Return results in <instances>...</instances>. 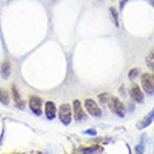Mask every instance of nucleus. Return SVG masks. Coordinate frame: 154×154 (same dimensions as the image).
Here are the masks:
<instances>
[{
    "label": "nucleus",
    "mask_w": 154,
    "mask_h": 154,
    "mask_svg": "<svg viewBox=\"0 0 154 154\" xmlns=\"http://www.w3.org/2000/svg\"><path fill=\"white\" fill-rule=\"evenodd\" d=\"M57 114H59V121L63 125H70L72 118H73V109L70 104H62L57 109Z\"/></svg>",
    "instance_id": "f257e3e1"
},
{
    "label": "nucleus",
    "mask_w": 154,
    "mask_h": 154,
    "mask_svg": "<svg viewBox=\"0 0 154 154\" xmlns=\"http://www.w3.org/2000/svg\"><path fill=\"white\" fill-rule=\"evenodd\" d=\"M108 105H109L111 111L114 112L116 116L119 118H123L126 115V108L123 105V102L119 100L118 97H111L109 101H108Z\"/></svg>",
    "instance_id": "f03ea898"
},
{
    "label": "nucleus",
    "mask_w": 154,
    "mask_h": 154,
    "mask_svg": "<svg viewBox=\"0 0 154 154\" xmlns=\"http://www.w3.org/2000/svg\"><path fill=\"white\" fill-rule=\"evenodd\" d=\"M84 106H85V111L88 112L91 116H94V118H101V115H102V111H101V108L98 106V104L94 100H91V98H87L84 101Z\"/></svg>",
    "instance_id": "7ed1b4c3"
},
{
    "label": "nucleus",
    "mask_w": 154,
    "mask_h": 154,
    "mask_svg": "<svg viewBox=\"0 0 154 154\" xmlns=\"http://www.w3.org/2000/svg\"><path fill=\"white\" fill-rule=\"evenodd\" d=\"M142 88L143 93H146L147 95H153L154 94V79L151 74L144 73L142 76Z\"/></svg>",
    "instance_id": "20e7f679"
},
{
    "label": "nucleus",
    "mask_w": 154,
    "mask_h": 154,
    "mask_svg": "<svg viewBox=\"0 0 154 154\" xmlns=\"http://www.w3.org/2000/svg\"><path fill=\"white\" fill-rule=\"evenodd\" d=\"M72 109H73V116L77 122H81L85 119V112L83 109V105L79 100H74L73 101V105H72Z\"/></svg>",
    "instance_id": "39448f33"
},
{
    "label": "nucleus",
    "mask_w": 154,
    "mask_h": 154,
    "mask_svg": "<svg viewBox=\"0 0 154 154\" xmlns=\"http://www.w3.org/2000/svg\"><path fill=\"white\" fill-rule=\"evenodd\" d=\"M29 108H31V111H32L37 116H39V115L42 114V100H41L39 97L32 95V97L29 98Z\"/></svg>",
    "instance_id": "423d86ee"
},
{
    "label": "nucleus",
    "mask_w": 154,
    "mask_h": 154,
    "mask_svg": "<svg viewBox=\"0 0 154 154\" xmlns=\"http://www.w3.org/2000/svg\"><path fill=\"white\" fill-rule=\"evenodd\" d=\"M130 98H132L134 102L142 104V102L144 101V93H143V90L140 88L139 85H133V87L130 88Z\"/></svg>",
    "instance_id": "0eeeda50"
},
{
    "label": "nucleus",
    "mask_w": 154,
    "mask_h": 154,
    "mask_svg": "<svg viewBox=\"0 0 154 154\" xmlns=\"http://www.w3.org/2000/svg\"><path fill=\"white\" fill-rule=\"evenodd\" d=\"M56 114H57V108H56V105H55V102H52V101L45 102V115H46V118H48L49 121L55 119Z\"/></svg>",
    "instance_id": "6e6552de"
},
{
    "label": "nucleus",
    "mask_w": 154,
    "mask_h": 154,
    "mask_svg": "<svg viewBox=\"0 0 154 154\" xmlns=\"http://www.w3.org/2000/svg\"><path fill=\"white\" fill-rule=\"evenodd\" d=\"M11 94H13V101L16 104V106L18 109H24L25 108V102L23 101V98H21L20 93H18V88H17L16 85H13L11 87Z\"/></svg>",
    "instance_id": "1a4fd4ad"
},
{
    "label": "nucleus",
    "mask_w": 154,
    "mask_h": 154,
    "mask_svg": "<svg viewBox=\"0 0 154 154\" xmlns=\"http://www.w3.org/2000/svg\"><path fill=\"white\" fill-rule=\"evenodd\" d=\"M153 121H154V108L150 111V114L146 115V116L137 123V129H144V128H147L149 125H151Z\"/></svg>",
    "instance_id": "9d476101"
},
{
    "label": "nucleus",
    "mask_w": 154,
    "mask_h": 154,
    "mask_svg": "<svg viewBox=\"0 0 154 154\" xmlns=\"http://www.w3.org/2000/svg\"><path fill=\"white\" fill-rule=\"evenodd\" d=\"M0 73H2V79H4V80H7L8 77H10V74H11V63L8 60H4L3 63H2V66H0Z\"/></svg>",
    "instance_id": "9b49d317"
},
{
    "label": "nucleus",
    "mask_w": 154,
    "mask_h": 154,
    "mask_svg": "<svg viewBox=\"0 0 154 154\" xmlns=\"http://www.w3.org/2000/svg\"><path fill=\"white\" fill-rule=\"evenodd\" d=\"M146 142H147V134H143L142 139H140V142L136 147H134V153L136 154H143L144 149H146Z\"/></svg>",
    "instance_id": "f8f14e48"
},
{
    "label": "nucleus",
    "mask_w": 154,
    "mask_h": 154,
    "mask_svg": "<svg viewBox=\"0 0 154 154\" xmlns=\"http://www.w3.org/2000/svg\"><path fill=\"white\" fill-rule=\"evenodd\" d=\"M102 151V149L100 146H91V147H85V149H80L79 153L80 154H97Z\"/></svg>",
    "instance_id": "ddd939ff"
},
{
    "label": "nucleus",
    "mask_w": 154,
    "mask_h": 154,
    "mask_svg": "<svg viewBox=\"0 0 154 154\" xmlns=\"http://www.w3.org/2000/svg\"><path fill=\"white\" fill-rule=\"evenodd\" d=\"M111 11V16H112V20H114V24L116 25V27H119V18H118V11L115 7H111L109 8Z\"/></svg>",
    "instance_id": "4468645a"
},
{
    "label": "nucleus",
    "mask_w": 154,
    "mask_h": 154,
    "mask_svg": "<svg viewBox=\"0 0 154 154\" xmlns=\"http://www.w3.org/2000/svg\"><path fill=\"white\" fill-rule=\"evenodd\" d=\"M109 94H106V93H104V94H100L98 95V100H100V104H102V105H105V104H108V101H109Z\"/></svg>",
    "instance_id": "2eb2a0df"
},
{
    "label": "nucleus",
    "mask_w": 154,
    "mask_h": 154,
    "mask_svg": "<svg viewBox=\"0 0 154 154\" xmlns=\"http://www.w3.org/2000/svg\"><path fill=\"white\" fill-rule=\"evenodd\" d=\"M8 100H10L8 94L6 93V91H0V102H3L4 105H7V104H8Z\"/></svg>",
    "instance_id": "dca6fc26"
},
{
    "label": "nucleus",
    "mask_w": 154,
    "mask_h": 154,
    "mask_svg": "<svg viewBox=\"0 0 154 154\" xmlns=\"http://www.w3.org/2000/svg\"><path fill=\"white\" fill-rule=\"evenodd\" d=\"M139 74H140V70H139V69H132L129 72V79H130V80H134Z\"/></svg>",
    "instance_id": "f3484780"
},
{
    "label": "nucleus",
    "mask_w": 154,
    "mask_h": 154,
    "mask_svg": "<svg viewBox=\"0 0 154 154\" xmlns=\"http://www.w3.org/2000/svg\"><path fill=\"white\" fill-rule=\"evenodd\" d=\"M84 134H88V136H95V134H97V130H95V129H87V130H84Z\"/></svg>",
    "instance_id": "a211bd4d"
},
{
    "label": "nucleus",
    "mask_w": 154,
    "mask_h": 154,
    "mask_svg": "<svg viewBox=\"0 0 154 154\" xmlns=\"http://www.w3.org/2000/svg\"><path fill=\"white\" fill-rule=\"evenodd\" d=\"M128 2H129V0H121V2H119V8H121V10H123Z\"/></svg>",
    "instance_id": "6ab92c4d"
},
{
    "label": "nucleus",
    "mask_w": 154,
    "mask_h": 154,
    "mask_svg": "<svg viewBox=\"0 0 154 154\" xmlns=\"http://www.w3.org/2000/svg\"><path fill=\"white\" fill-rule=\"evenodd\" d=\"M149 66H150L151 72H153V79H154V62H149Z\"/></svg>",
    "instance_id": "aec40b11"
},
{
    "label": "nucleus",
    "mask_w": 154,
    "mask_h": 154,
    "mask_svg": "<svg viewBox=\"0 0 154 154\" xmlns=\"http://www.w3.org/2000/svg\"><path fill=\"white\" fill-rule=\"evenodd\" d=\"M151 57H153V59H154V55H153V56H151Z\"/></svg>",
    "instance_id": "412c9836"
}]
</instances>
